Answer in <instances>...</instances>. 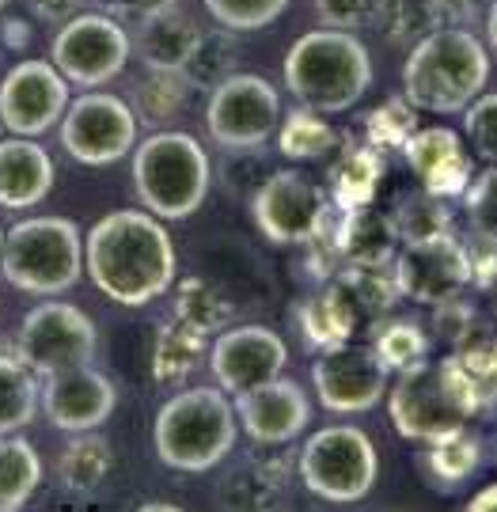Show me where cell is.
Returning <instances> with one entry per match:
<instances>
[{"mask_svg":"<svg viewBox=\"0 0 497 512\" xmlns=\"http://www.w3.org/2000/svg\"><path fill=\"white\" fill-rule=\"evenodd\" d=\"M281 122V95L255 73H232L209 92L205 129L221 148H262Z\"/></svg>","mask_w":497,"mask_h":512,"instance_id":"13","label":"cell"},{"mask_svg":"<svg viewBox=\"0 0 497 512\" xmlns=\"http://www.w3.org/2000/svg\"><path fill=\"white\" fill-rule=\"evenodd\" d=\"M387 414L403 440L433 444L448 433L467 429L479 414V403L463 387L456 368L448 365V357L441 361L425 357L422 365L399 372V380L387 391Z\"/></svg>","mask_w":497,"mask_h":512,"instance_id":"7","label":"cell"},{"mask_svg":"<svg viewBox=\"0 0 497 512\" xmlns=\"http://www.w3.org/2000/svg\"><path fill=\"white\" fill-rule=\"evenodd\" d=\"M471 281L482 285L486 293H497V247L482 243L479 251H471Z\"/></svg>","mask_w":497,"mask_h":512,"instance_id":"48","label":"cell"},{"mask_svg":"<svg viewBox=\"0 0 497 512\" xmlns=\"http://www.w3.org/2000/svg\"><path fill=\"white\" fill-rule=\"evenodd\" d=\"M296 323H300V334L308 338L312 349H331L350 342L353 327H357V311L350 308V300L338 293L334 285H327V289H319V293L300 300Z\"/></svg>","mask_w":497,"mask_h":512,"instance_id":"27","label":"cell"},{"mask_svg":"<svg viewBox=\"0 0 497 512\" xmlns=\"http://www.w3.org/2000/svg\"><path fill=\"white\" fill-rule=\"evenodd\" d=\"M384 179V156L380 148H346L342 160L331 167L327 183H331V198L338 209H357V205H372L376 186Z\"/></svg>","mask_w":497,"mask_h":512,"instance_id":"32","label":"cell"},{"mask_svg":"<svg viewBox=\"0 0 497 512\" xmlns=\"http://www.w3.org/2000/svg\"><path fill=\"white\" fill-rule=\"evenodd\" d=\"M289 365V346L285 338L270 327H224L209 349V368L217 376V387L228 395H243L251 387L266 384L281 376Z\"/></svg>","mask_w":497,"mask_h":512,"instance_id":"18","label":"cell"},{"mask_svg":"<svg viewBox=\"0 0 497 512\" xmlns=\"http://www.w3.org/2000/svg\"><path fill=\"white\" fill-rule=\"evenodd\" d=\"M38 406H42L46 421L61 433H88L114 414L118 387L95 365H73L42 376Z\"/></svg>","mask_w":497,"mask_h":512,"instance_id":"17","label":"cell"},{"mask_svg":"<svg viewBox=\"0 0 497 512\" xmlns=\"http://www.w3.org/2000/svg\"><path fill=\"white\" fill-rule=\"evenodd\" d=\"M251 217L274 247H304L323 236L331 220V198L304 171L281 167L251 194Z\"/></svg>","mask_w":497,"mask_h":512,"instance_id":"9","label":"cell"},{"mask_svg":"<svg viewBox=\"0 0 497 512\" xmlns=\"http://www.w3.org/2000/svg\"><path fill=\"white\" fill-rule=\"evenodd\" d=\"M494 459H497V440H494Z\"/></svg>","mask_w":497,"mask_h":512,"instance_id":"54","label":"cell"},{"mask_svg":"<svg viewBox=\"0 0 497 512\" xmlns=\"http://www.w3.org/2000/svg\"><path fill=\"white\" fill-rule=\"evenodd\" d=\"M391 270L399 281V293L410 296L414 304L433 308L471 285V247H463L452 232L422 243H399Z\"/></svg>","mask_w":497,"mask_h":512,"instance_id":"15","label":"cell"},{"mask_svg":"<svg viewBox=\"0 0 497 512\" xmlns=\"http://www.w3.org/2000/svg\"><path fill=\"white\" fill-rule=\"evenodd\" d=\"M365 129H369V145L387 152V148H403L406 137L418 129V107L406 99V95H395L387 99L384 107H376L365 118Z\"/></svg>","mask_w":497,"mask_h":512,"instance_id":"41","label":"cell"},{"mask_svg":"<svg viewBox=\"0 0 497 512\" xmlns=\"http://www.w3.org/2000/svg\"><path fill=\"white\" fill-rule=\"evenodd\" d=\"M198 38H202V27L194 23V16H186L179 8H164L137 23L133 54L141 57L145 69H183Z\"/></svg>","mask_w":497,"mask_h":512,"instance_id":"22","label":"cell"},{"mask_svg":"<svg viewBox=\"0 0 497 512\" xmlns=\"http://www.w3.org/2000/svg\"><path fill=\"white\" fill-rule=\"evenodd\" d=\"M213 164L198 137L183 129H156L133 145V190L141 209L160 220H186L202 209Z\"/></svg>","mask_w":497,"mask_h":512,"instance_id":"5","label":"cell"},{"mask_svg":"<svg viewBox=\"0 0 497 512\" xmlns=\"http://www.w3.org/2000/svg\"><path fill=\"white\" fill-rule=\"evenodd\" d=\"M69 107V80L54 61H19L0 80V126L16 137H42Z\"/></svg>","mask_w":497,"mask_h":512,"instance_id":"16","label":"cell"},{"mask_svg":"<svg viewBox=\"0 0 497 512\" xmlns=\"http://www.w3.org/2000/svg\"><path fill=\"white\" fill-rule=\"evenodd\" d=\"M444 8L441 0H384L376 27L387 35V42L395 46H418L422 38L444 27Z\"/></svg>","mask_w":497,"mask_h":512,"instance_id":"37","label":"cell"},{"mask_svg":"<svg viewBox=\"0 0 497 512\" xmlns=\"http://www.w3.org/2000/svg\"><path fill=\"white\" fill-rule=\"evenodd\" d=\"M338 293L350 300V308L357 315H372V319H384L387 311L395 308L399 300V281L391 262L387 266H361V262H346L331 281Z\"/></svg>","mask_w":497,"mask_h":512,"instance_id":"30","label":"cell"},{"mask_svg":"<svg viewBox=\"0 0 497 512\" xmlns=\"http://www.w3.org/2000/svg\"><path fill=\"white\" fill-rule=\"evenodd\" d=\"M232 406H236L243 433L255 444H266V448L296 440L312 421V403H308L304 387L289 380L285 372L266 380V384L251 387V391H243V395H232Z\"/></svg>","mask_w":497,"mask_h":512,"instance_id":"19","label":"cell"},{"mask_svg":"<svg viewBox=\"0 0 497 512\" xmlns=\"http://www.w3.org/2000/svg\"><path fill=\"white\" fill-rule=\"evenodd\" d=\"M463 202H467V217H471L475 236L497 247V164H490L482 175L467 183Z\"/></svg>","mask_w":497,"mask_h":512,"instance_id":"43","label":"cell"},{"mask_svg":"<svg viewBox=\"0 0 497 512\" xmlns=\"http://www.w3.org/2000/svg\"><path fill=\"white\" fill-rule=\"evenodd\" d=\"M57 126H61V148L76 164L107 167L133 152L141 122L126 99L92 88L65 107Z\"/></svg>","mask_w":497,"mask_h":512,"instance_id":"12","label":"cell"},{"mask_svg":"<svg viewBox=\"0 0 497 512\" xmlns=\"http://www.w3.org/2000/svg\"><path fill=\"white\" fill-rule=\"evenodd\" d=\"M240 440V418L224 387H186L171 395L152 425L156 456L171 471L202 475L221 467Z\"/></svg>","mask_w":497,"mask_h":512,"instance_id":"3","label":"cell"},{"mask_svg":"<svg viewBox=\"0 0 497 512\" xmlns=\"http://www.w3.org/2000/svg\"><path fill=\"white\" fill-rule=\"evenodd\" d=\"M84 4H92V0H31V8H35L46 23H65V19H73Z\"/></svg>","mask_w":497,"mask_h":512,"instance_id":"49","label":"cell"},{"mask_svg":"<svg viewBox=\"0 0 497 512\" xmlns=\"http://www.w3.org/2000/svg\"><path fill=\"white\" fill-rule=\"evenodd\" d=\"M42 486V456L19 433H0V512L23 509Z\"/></svg>","mask_w":497,"mask_h":512,"instance_id":"29","label":"cell"},{"mask_svg":"<svg viewBox=\"0 0 497 512\" xmlns=\"http://www.w3.org/2000/svg\"><path fill=\"white\" fill-rule=\"evenodd\" d=\"M479 463L482 440L471 429H460V433H448V437L433 440V444H425L422 452V471L441 494H452L456 486H463L467 478L479 471Z\"/></svg>","mask_w":497,"mask_h":512,"instance_id":"28","label":"cell"},{"mask_svg":"<svg viewBox=\"0 0 497 512\" xmlns=\"http://www.w3.org/2000/svg\"><path fill=\"white\" fill-rule=\"evenodd\" d=\"M84 274L122 308H145L175 289L179 255L171 232L148 209H114L84 236Z\"/></svg>","mask_w":497,"mask_h":512,"instance_id":"1","label":"cell"},{"mask_svg":"<svg viewBox=\"0 0 497 512\" xmlns=\"http://www.w3.org/2000/svg\"><path fill=\"white\" fill-rule=\"evenodd\" d=\"M114 467V448L99 437L95 429L88 433H69V444L57 456V482L69 494H95Z\"/></svg>","mask_w":497,"mask_h":512,"instance_id":"26","label":"cell"},{"mask_svg":"<svg viewBox=\"0 0 497 512\" xmlns=\"http://www.w3.org/2000/svg\"><path fill=\"white\" fill-rule=\"evenodd\" d=\"M463 133H467V145L479 160L497 164V92L479 95L463 110Z\"/></svg>","mask_w":497,"mask_h":512,"instance_id":"44","label":"cell"},{"mask_svg":"<svg viewBox=\"0 0 497 512\" xmlns=\"http://www.w3.org/2000/svg\"><path fill=\"white\" fill-rule=\"evenodd\" d=\"M467 509H471V512H497V482L482 486L479 494L467 501Z\"/></svg>","mask_w":497,"mask_h":512,"instance_id":"50","label":"cell"},{"mask_svg":"<svg viewBox=\"0 0 497 512\" xmlns=\"http://www.w3.org/2000/svg\"><path fill=\"white\" fill-rule=\"evenodd\" d=\"M232 300L205 277H186L175 285V319H183L186 327L202 330V334H221L232 323Z\"/></svg>","mask_w":497,"mask_h":512,"instance_id":"36","label":"cell"},{"mask_svg":"<svg viewBox=\"0 0 497 512\" xmlns=\"http://www.w3.org/2000/svg\"><path fill=\"white\" fill-rule=\"evenodd\" d=\"M190 95H194V84L186 80L183 69H145L141 80H133L129 88V107L141 126L164 129L183 114Z\"/></svg>","mask_w":497,"mask_h":512,"instance_id":"25","label":"cell"},{"mask_svg":"<svg viewBox=\"0 0 497 512\" xmlns=\"http://www.w3.org/2000/svg\"><path fill=\"white\" fill-rule=\"evenodd\" d=\"M4 35H8L12 46H27V23H8V27H4Z\"/></svg>","mask_w":497,"mask_h":512,"instance_id":"51","label":"cell"},{"mask_svg":"<svg viewBox=\"0 0 497 512\" xmlns=\"http://www.w3.org/2000/svg\"><path fill=\"white\" fill-rule=\"evenodd\" d=\"M133 57V38L126 35L122 19L107 12H76L73 19L61 23L50 46V61L57 73L76 88H103Z\"/></svg>","mask_w":497,"mask_h":512,"instance_id":"11","label":"cell"},{"mask_svg":"<svg viewBox=\"0 0 497 512\" xmlns=\"http://www.w3.org/2000/svg\"><path fill=\"white\" fill-rule=\"evenodd\" d=\"M391 224L399 232V243H422V239H437L452 232V209H448V198L422 186V190L403 194L395 202Z\"/></svg>","mask_w":497,"mask_h":512,"instance_id":"35","label":"cell"},{"mask_svg":"<svg viewBox=\"0 0 497 512\" xmlns=\"http://www.w3.org/2000/svg\"><path fill=\"white\" fill-rule=\"evenodd\" d=\"M372 349L391 372H403L429 357V334L414 319H387L372 330Z\"/></svg>","mask_w":497,"mask_h":512,"instance_id":"40","label":"cell"},{"mask_svg":"<svg viewBox=\"0 0 497 512\" xmlns=\"http://www.w3.org/2000/svg\"><path fill=\"white\" fill-rule=\"evenodd\" d=\"M4 4H8V0H0V8H4Z\"/></svg>","mask_w":497,"mask_h":512,"instance_id":"55","label":"cell"},{"mask_svg":"<svg viewBox=\"0 0 497 512\" xmlns=\"http://www.w3.org/2000/svg\"><path fill=\"white\" fill-rule=\"evenodd\" d=\"M205 8L221 27L243 35V31H258V27L274 23L289 8V0H205Z\"/></svg>","mask_w":497,"mask_h":512,"instance_id":"42","label":"cell"},{"mask_svg":"<svg viewBox=\"0 0 497 512\" xmlns=\"http://www.w3.org/2000/svg\"><path fill=\"white\" fill-rule=\"evenodd\" d=\"M54 160L35 137L0 141V209H35L54 190Z\"/></svg>","mask_w":497,"mask_h":512,"instance_id":"21","label":"cell"},{"mask_svg":"<svg viewBox=\"0 0 497 512\" xmlns=\"http://www.w3.org/2000/svg\"><path fill=\"white\" fill-rule=\"evenodd\" d=\"M300 482L304 490L334 505H353L372 494L380 478V456L365 429L357 425H323L300 448Z\"/></svg>","mask_w":497,"mask_h":512,"instance_id":"8","label":"cell"},{"mask_svg":"<svg viewBox=\"0 0 497 512\" xmlns=\"http://www.w3.org/2000/svg\"><path fill=\"white\" fill-rule=\"evenodd\" d=\"M205 338H209V334L186 327L183 319L164 323L160 334H156V346H152V376H156L160 384H179L190 372H198L202 361L209 357Z\"/></svg>","mask_w":497,"mask_h":512,"instance_id":"31","label":"cell"},{"mask_svg":"<svg viewBox=\"0 0 497 512\" xmlns=\"http://www.w3.org/2000/svg\"><path fill=\"white\" fill-rule=\"evenodd\" d=\"M285 88L300 107L342 114L372 88V57L357 31L315 27L293 42L281 65Z\"/></svg>","mask_w":497,"mask_h":512,"instance_id":"2","label":"cell"},{"mask_svg":"<svg viewBox=\"0 0 497 512\" xmlns=\"http://www.w3.org/2000/svg\"><path fill=\"white\" fill-rule=\"evenodd\" d=\"M95 349H99V330L92 315L65 300H46L23 315L12 353L35 376H50L61 368L92 365Z\"/></svg>","mask_w":497,"mask_h":512,"instance_id":"10","label":"cell"},{"mask_svg":"<svg viewBox=\"0 0 497 512\" xmlns=\"http://www.w3.org/2000/svg\"><path fill=\"white\" fill-rule=\"evenodd\" d=\"M384 0H315V16L334 31H365L380 19Z\"/></svg>","mask_w":497,"mask_h":512,"instance_id":"45","label":"cell"},{"mask_svg":"<svg viewBox=\"0 0 497 512\" xmlns=\"http://www.w3.org/2000/svg\"><path fill=\"white\" fill-rule=\"evenodd\" d=\"M486 38H490V46L497 50V0L490 4V16H486Z\"/></svg>","mask_w":497,"mask_h":512,"instance_id":"52","label":"cell"},{"mask_svg":"<svg viewBox=\"0 0 497 512\" xmlns=\"http://www.w3.org/2000/svg\"><path fill=\"white\" fill-rule=\"evenodd\" d=\"M285 490H289V463L285 459H247L221 482L217 505L243 512L274 509L285 501Z\"/></svg>","mask_w":497,"mask_h":512,"instance_id":"24","label":"cell"},{"mask_svg":"<svg viewBox=\"0 0 497 512\" xmlns=\"http://www.w3.org/2000/svg\"><path fill=\"white\" fill-rule=\"evenodd\" d=\"M403 156L410 171L418 175V183L441 198H460L467 183H471V156L463 148L460 133L444 126L414 129L406 137Z\"/></svg>","mask_w":497,"mask_h":512,"instance_id":"20","label":"cell"},{"mask_svg":"<svg viewBox=\"0 0 497 512\" xmlns=\"http://www.w3.org/2000/svg\"><path fill=\"white\" fill-rule=\"evenodd\" d=\"M240 65V42H236V31L228 27H217V31H202V38L194 42L190 57L183 61L186 80L194 84V92H213L221 88L228 76L236 73Z\"/></svg>","mask_w":497,"mask_h":512,"instance_id":"33","label":"cell"},{"mask_svg":"<svg viewBox=\"0 0 497 512\" xmlns=\"http://www.w3.org/2000/svg\"><path fill=\"white\" fill-rule=\"evenodd\" d=\"M448 365L456 368V376L463 380V387L471 391V399L482 410H494L497 406V342H467V346L452 349L448 353Z\"/></svg>","mask_w":497,"mask_h":512,"instance_id":"39","label":"cell"},{"mask_svg":"<svg viewBox=\"0 0 497 512\" xmlns=\"http://www.w3.org/2000/svg\"><path fill=\"white\" fill-rule=\"evenodd\" d=\"M92 4L114 19H133V23H141L145 16H156V12H164V8H175L179 0H92Z\"/></svg>","mask_w":497,"mask_h":512,"instance_id":"47","label":"cell"},{"mask_svg":"<svg viewBox=\"0 0 497 512\" xmlns=\"http://www.w3.org/2000/svg\"><path fill=\"white\" fill-rule=\"evenodd\" d=\"M433 334L441 342H448L452 349L475 342V308L467 300H460V296H452L444 304H433Z\"/></svg>","mask_w":497,"mask_h":512,"instance_id":"46","label":"cell"},{"mask_svg":"<svg viewBox=\"0 0 497 512\" xmlns=\"http://www.w3.org/2000/svg\"><path fill=\"white\" fill-rule=\"evenodd\" d=\"M334 247L346 262L387 266L399 251V232L391 224V213H380L372 205H357V209H342L338 228H334Z\"/></svg>","mask_w":497,"mask_h":512,"instance_id":"23","label":"cell"},{"mask_svg":"<svg viewBox=\"0 0 497 512\" xmlns=\"http://www.w3.org/2000/svg\"><path fill=\"white\" fill-rule=\"evenodd\" d=\"M490 80V54L467 27H441L410 46L403 95L425 114H463Z\"/></svg>","mask_w":497,"mask_h":512,"instance_id":"4","label":"cell"},{"mask_svg":"<svg viewBox=\"0 0 497 512\" xmlns=\"http://www.w3.org/2000/svg\"><path fill=\"white\" fill-rule=\"evenodd\" d=\"M441 4H471V0H441Z\"/></svg>","mask_w":497,"mask_h":512,"instance_id":"53","label":"cell"},{"mask_svg":"<svg viewBox=\"0 0 497 512\" xmlns=\"http://www.w3.org/2000/svg\"><path fill=\"white\" fill-rule=\"evenodd\" d=\"M391 368L380 361L372 346H342L319 349L312 361V387L323 410L331 414H365L384 399Z\"/></svg>","mask_w":497,"mask_h":512,"instance_id":"14","label":"cell"},{"mask_svg":"<svg viewBox=\"0 0 497 512\" xmlns=\"http://www.w3.org/2000/svg\"><path fill=\"white\" fill-rule=\"evenodd\" d=\"M334 145H338L334 129L327 126V118L312 107L293 110V114L281 122V133H277V148H281V156H285V160H296V164L323 160Z\"/></svg>","mask_w":497,"mask_h":512,"instance_id":"38","label":"cell"},{"mask_svg":"<svg viewBox=\"0 0 497 512\" xmlns=\"http://www.w3.org/2000/svg\"><path fill=\"white\" fill-rule=\"evenodd\" d=\"M80 274L84 239L69 217H23L0 239V277L19 293H69Z\"/></svg>","mask_w":497,"mask_h":512,"instance_id":"6","label":"cell"},{"mask_svg":"<svg viewBox=\"0 0 497 512\" xmlns=\"http://www.w3.org/2000/svg\"><path fill=\"white\" fill-rule=\"evenodd\" d=\"M38 387V376L16 353H0V433H19L35 421Z\"/></svg>","mask_w":497,"mask_h":512,"instance_id":"34","label":"cell"}]
</instances>
